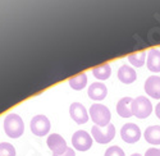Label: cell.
<instances>
[{"label": "cell", "mask_w": 160, "mask_h": 156, "mask_svg": "<svg viewBox=\"0 0 160 156\" xmlns=\"http://www.w3.org/2000/svg\"><path fill=\"white\" fill-rule=\"evenodd\" d=\"M4 132L10 138H18L24 132V123L18 114L10 113L4 119Z\"/></svg>", "instance_id": "obj_1"}, {"label": "cell", "mask_w": 160, "mask_h": 156, "mask_svg": "<svg viewBox=\"0 0 160 156\" xmlns=\"http://www.w3.org/2000/svg\"><path fill=\"white\" fill-rule=\"evenodd\" d=\"M88 113H90L92 122L95 123V125L100 128H105L110 124V119H112L110 110L105 105H102V104H94V105H91Z\"/></svg>", "instance_id": "obj_2"}, {"label": "cell", "mask_w": 160, "mask_h": 156, "mask_svg": "<svg viewBox=\"0 0 160 156\" xmlns=\"http://www.w3.org/2000/svg\"><path fill=\"white\" fill-rule=\"evenodd\" d=\"M152 113V104L146 96H138L133 99L132 102V114L138 119H145Z\"/></svg>", "instance_id": "obj_3"}, {"label": "cell", "mask_w": 160, "mask_h": 156, "mask_svg": "<svg viewBox=\"0 0 160 156\" xmlns=\"http://www.w3.org/2000/svg\"><path fill=\"white\" fill-rule=\"evenodd\" d=\"M91 134H92V138H94L95 142H98V144H101V145L109 144L115 136V127L112 123L105 128L94 125L91 128Z\"/></svg>", "instance_id": "obj_4"}, {"label": "cell", "mask_w": 160, "mask_h": 156, "mask_svg": "<svg viewBox=\"0 0 160 156\" xmlns=\"http://www.w3.org/2000/svg\"><path fill=\"white\" fill-rule=\"evenodd\" d=\"M30 128H31V132L35 136L44 137V136H46L50 132L51 124H50V120L48 119V116H45V115H36V116H33V118L31 119Z\"/></svg>", "instance_id": "obj_5"}, {"label": "cell", "mask_w": 160, "mask_h": 156, "mask_svg": "<svg viewBox=\"0 0 160 156\" xmlns=\"http://www.w3.org/2000/svg\"><path fill=\"white\" fill-rule=\"evenodd\" d=\"M121 137L127 144H136L141 138V129L135 123H126L121 129Z\"/></svg>", "instance_id": "obj_6"}, {"label": "cell", "mask_w": 160, "mask_h": 156, "mask_svg": "<svg viewBox=\"0 0 160 156\" xmlns=\"http://www.w3.org/2000/svg\"><path fill=\"white\" fill-rule=\"evenodd\" d=\"M72 145L78 151H87L92 146V137L86 131H77L72 136Z\"/></svg>", "instance_id": "obj_7"}, {"label": "cell", "mask_w": 160, "mask_h": 156, "mask_svg": "<svg viewBox=\"0 0 160 156\" xmlns=\"http://www.w3.org/2000/svg\"><path fill=\"white\" fill-rule=\"evenodd\" d=\"M48 146L49 149L52 151V155H62L64 154L67 150H68V146H67L65 139L58 134V133H52L48 137Z\"/></svg>", "instance_id": "obj_8"}, {"label": "cell", "mask_w": 160, "mask_h": 156, "mask_svg": "<svg viewBox=\"0 0 160 156\" xmlns=\"http://www.w3.org/2000/svg\"><path fill=\"white\" fill-rule=\"evenodd\" d=\"M69 114L71 118L77 124H85L88 122V111L81 102H73L69 106Z\"/></svg>", "instance_id": "obj_9"}, {"label": "cell", "mask_w": 160, "mask_h": 156, "mask_svg": "<svg viewBox=\"0 0 160 156\" xmlns=\"http://www.w3.org/2000/svg\"><path fill=\"white\" fill-rule=\"evenodd\" d=\"M145 92L152 99H160V77L150 76L145 81Z\"/></svg>", "instance_id": "obj_10"}, {"label": "cell", "mask_w": 160, "mask_h": 156, "mask_svg": "<svg viewBox=\"0 0 160 156\" xmlns=\"http://www.w3.org/2000/svg\"><path fill=\"white\" fill-rule=\"evenodd\" d=\"M88 97L94 101H101L106 97L108 95V88L102 82H94L92 85H90L88 87Z\"/></svg>", "instance_id": "obj_11"}, {"label": "cell", "mask_w": 160, "mask_h": 156, "mask_svg": "<svg viewBox=\"0 0 160 156\" xmlns=\"http://www.w3.org/2000/svg\"><path fill=\"white\" fill-rule=\"evenodd\" d=\"M118 78H119V81H121L122 83L131 85V83H133L137 80V73L132 67L124 64V66H122L118 71Z\"/></svg>", "instance_id": "obj_12"}, {"label": "cell", "mask_w": 160, "mask_h": 156, "mask_svg": "<svg viewBox=\"0 0 160 156\" xmlns=\"http://www.w3.org/2000/svg\"><path fill=\"white\" fill-rule=\"evenodd\" d=\"M146 66H148V69L152 73L160 72V50L151 49L149 51L148 59H146Z\"/></svg>", "instance_id": "obj_13"}, {"label": "cell", "mask_w": 160, "mask_h": 156, "mask_svg": "<svg viewBox=\"0 0 160 156\" xmlns=\"http://www.w3.org/2000/svg\"><path fill=\"white\" fill-rule=\"evenodd\" d=\"M132 102L133 99L132 97H123L118 101L117 104V113L122 116V118H129L132 116Z\"/></svg>", "instance_id": "obj_14"}, {"label": "cell", "mask_w": 160, "mask_h": 156, "mask_svg": "<svg viewBox=\"0 0 160 156\" xmlns=\"http://www.w3.org/2000/svg\"><path fill=\"white\" fill-rule=\"evenodd\" d=\"M145 141L151 145H160V125H150L143 133Z\"/></svg>", "instance_id": "obj_15"}, {"label": "cell", "mask_w": 160, "mask_h": 156, "mask_svg": "<svg viewBox=\"0 0 160 156\" xmlns=\"http://www.w3.org/2000/svg\"><path fill=\"white\" fill-rule=\"evenodd\" d=\"M92 74L95 76V78H98L99 81H105L108 80L112 74V68L108 63L105 64H100V66H96L92 68Z\"/></svg>", "instance_id": "obj_16"}, {"label": "cell", "mask_w": 160, "mask_h": 156, "mask_svg": "<svg viewBox=\"0 0 160 156\" xmlns=\"http://www.w3.org/2000/svg\"><path fill=\"white\" fill-rule=\"evenodd\" d=\"M68 82H69V86L76 91L83 90L87 85V76H86V73H79L77 76L71 77Z\"/></svg>", "instance_id": "obj_17"}, {"label": "cell", "mask_w": 160, "mask_h": 156, "mask_svg": "<svg viewBox=\"0 0 160 156\" xmlns=\"http://www.w3.org/2000/svg\"><path fill=\"white\" fill-rule=\"evenodd\" d=\"M128 61L132 64L133 67H136V68H140L142 67L145 61H146V53L145 51H138V53H132L127 56Z\"/></svg>", "instance_id": "obj_18"}, {"label": "cell", "mask_w": 160, "mask_h": 156, "mask_svg": "<svg viewBox=\"0 0 160 156\" xmlns=\"http://www.w3.org/2000/svg\"><path fill=\"white\" fill-rule=\"evenodd\" d=\"M0 156H16L14 146L8 142H2L0 144Z\"/></svg>", "instance_id": "obj_19"}, {"label": "cell", "mask_w": 160, "mask_h": 156, "mask_svg": "<svg viewBox=\"0 0 160 156\" xmlns=\"http://www.w3.org/2000/svg\"><path fill=\"white\" fill-rule=\"evenodd\" d=\"M104 156H126V154L119 146H112L105 151Z\"/></svg>", "instance_id": "obj_20"}, {"label": "cell", "mask_w": 160, "mask_h": 156, "mask_svg": "<svg viewBox=\"0 0 160 156\" xmlns=\"http://www.w3.org/2000/svg\"><path fill=\"white\" fill-rule=\"evenodd\" d=\"M145 156H160V149L151 147V149H149V150H146Z\"/></svg>", "instance_id": "obj_21"}, {"label": "cell", "mask_w": 160, "mask_h": 156, "mask_svg": "<svg viewBox=\"0 0 160 156\" xmlns=\"http://www.w3.org/2000/svg\"><path fill=\"white\" fill-rule=\"evenodd\" d=\"M52 156H76V152H74L73 149L68 147V150H67L64 154H62V155H52Z\"/></svg>", "instance_id": "obj_22"}, {"label": "cell", "mask_w": 160, "mask_h": 156, "mask_svg": "<svg viewBox=\"0 0 160 156\" xmlns=\"http://www.w3.org/2000/svg\"><path fill=\"white\" fill-rule=\"evenodd\" d=\"M155 114H156V116H158V118L160 119V102L158 104V105H156V108H155Z\"/></svg>", "instance_id": "obj_23"}, {"label": "cell", "mask_w": 160, "mask_h": 156, "mask_svg": "<svg viewBox=\"0 0 160 156\" xmlns=\"http://www.w3.org/2000/svg\"><path fill=\"white\" fill-rule=\"evenodd\" d=\"M131 156H142L141 154H133V155H131Z\"/></svg>", "instance_id": "obj_24"}]
</instances>
